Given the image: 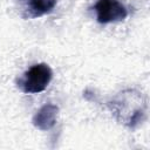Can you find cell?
Returning <instances> with one entry per match:
<instances>
[{
  "label": "cell",
  "mask_w": 150,
  "mask_h": 150,
  "mask_svg": "<svg viewBox=\"0 0 150 150\" xmlns=\"http://www.w3.org/2000/svg\"><path fill=\"white\" fill-rule=\"evenodd\" d=\"M57 0H29V12L33 16H40L49 13L56 5Z\"/></svg>",
  "instance_id": "3"
},
{
  "label": "cell",
  "mask_w": 150,
  "mask_h": 150,
  "mask_svg": "<svg viewBox=\"0 0 150 150\" xmlns=\"http://www.w3.org/2000/svg\"><path fill=\"white\" fill-rule=\"evenodd\" d=\"M97 20L101 23L121 21L127 16V9L118 0H98L95 5Z\"/></svg>",
  "instance_id": "2"
},
{
  "label": "cell",
  "mask_w": 150,
  "mask_h": 150,
  "mask_svg": "<svg viewBox=\"0 0 150 150\" xmlns=\"http://www.w3.org/2000/svg\"><path fill=\"white\" fill-rule=\"evenodd\" d=\"M52 80V69L45 64L39 63L30 67L23 76L22 89L25 93L36 94L43 91Z\"/></svg>",
  "instance_id": "1"
}]
</instances>
